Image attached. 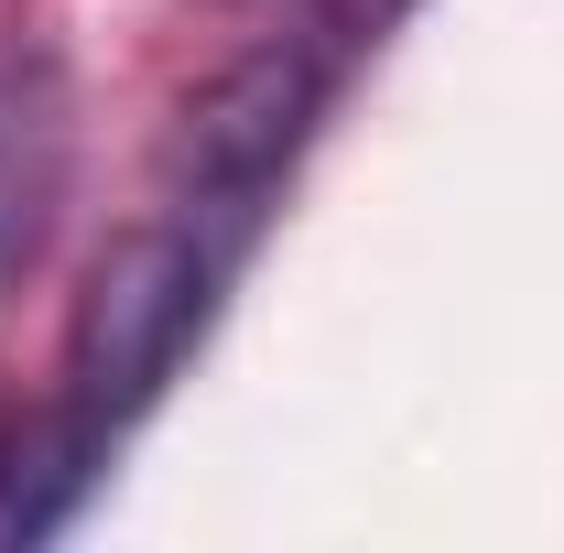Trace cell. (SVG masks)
Listing matches in <instances>:
<instances>
[{"instance_id": "6da1fadb", "label": "cell", "mask_w": 564, "mask_h": 553, "mask_svg": "<svg viewBox=\"0 0 564 553\" xmlns=\"http://www.w3.org/2000/svg\"><path fill=\"white\" fill-rule=\"evenodd\" d=\"M239 239H250V196H185L174 217H141L87 261V293L66 326V413H87L98 434L152 413V391L207 337Z\"/></svg>"}, {"instance_id": "7a4b0ae2", "label": "cell", "mask_w": 564, "mask_h": 553, "mask_svg": "<svg viewBox=\"0 0 564 553\" xmlns=\"http://www.w3.org/2000/svg\"><path fill=\"white\" fill-rule=\"evenodd\" d=\"M109 445H120V434H98L87 413L55 402V413L0 456V543H44V532H66L76 499H87L98 467H109Z\"/></svg>"}]
</instances>
